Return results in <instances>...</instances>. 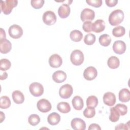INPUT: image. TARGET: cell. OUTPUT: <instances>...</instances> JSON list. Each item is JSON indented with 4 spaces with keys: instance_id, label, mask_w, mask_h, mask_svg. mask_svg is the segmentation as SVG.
<instances>
[{
    "instance_id": "1",
    "label": "cell",
    "mask_w": 130,
    "mask_h": 130,
    "mask_svg": "<svg viewBox=\"0 0 130 130\" xmlns=\"http://www.w3.org/2000/svg\"><path fill=\"white\" fill-rule=\"evenodd\" d=\"M124 17V13L121 10H115L111 13L109 16V22L112 26L118 25L122 22Z\"/></svg>"
},
{
    "instance_id": "2",
    "label": "cell",
    "mask_w": 130,
    "mask_h": 130,
    "mask_svg": "<svg viewBox=\"0 0 130 130\" xmlns=\"http://www.w3.org/2000/svg\"><path fill=\"white\" fill-rule=\"evenodd\" d=\"M18 4L17 0H6L1 1L0 9L2 12L5 15L10 14L12 9Z\"/></svg>"
},
{
    "instance_id": "3",
    "label": "cell",
    "mask_w": 130,
    "mask_h": 130,
    "mask_svg": "<svg viewBox=\"0 0 130 130\" xmlns=\"http://www.w3.org/2000/svg\"><path fill=\"white\" fill-rule=\"evenodd\" d=\"M70 60L75 66H80L84 61V57L83 52L80 50H74L71 54Z\"/></svg>"
},
{
    "instance_id": "4",
    "label": "cell",
    "mask_w": 130,
    "mask_h": 130,
    "mask_svg": "<svg viewBox=\"0 0 130 130\" xmlns=\"http://www.w3.org/2000/svg\"><path fill=\"white\" fill-rule=\"evenodd\" d=\"M29 90L30 93L34 96L38 97L44 93V87L43 85L38 82H33L29 85Z\"/></svg>"
},
{
    "instance_id": "5",
    "label": "cell",
    "mask_w": 130,
    "mask_h": 130,
    "mask_svg": "<svg viewBox=\"0 0 130 130\" xmlns=\"http://www.w3.org/2000/svg\"><path fill=\"white\" fill-rule=\"evenodd\" d=\"M8 32L11 38L17 39L22 37L23 31L20 26L17 24H13L9 28Z\"/></svg>"
},
{
    "instance_id": "6",
    "label": "cell",
    "mask_w": 130,
    "mask_h": 130,
    "mask_svg": "<svg viewBox=\"0 0 130 130\" xmlns=\"http://www.w3.org/2000/svg\"><path fill=\"white\" fill-rule=\"evenodd\" d=\"M42 19L46 25H52L55 23L56 21V16L53 11H47L44 13Z\"/></svg>"
},
{
    "instance_id": "7",
    "label": "cell",
    "mask_w": 130,
    "mask_h": 130,
    "mask_svg": "<svg viewBox=\"0 0 130 130\" xmlns=\"http://www.w3.org/2000/svg\"><path fill=\"white\" fill-rule=\"evenodd\" d=\"M73 89L72 86L69 84H66L60 87L59 90V96L62 99H68L72 94Z\"/></svg>"
},
{
    "instance_id": "8",
    "label": "cell",
    "mask_w": 130,
    "mask_h": 130,
    "mask_svg": "<svg viewBox=\"0 0 130 130\" xmlns=\"http://www.w3.org/2000/svg\"><path fill=\"white\" fill-rule=\"evenodd\" d=\"M37 106L38 109L43 113H46L50 111L52 108L50 102L45 99L40 100L37 103Z\"/></svg>"
},
{
    "instance_id": "9",
    "label": "cell",
    "mask_w": 130,
    "mask_h": 130,
    "mask_svg": "<svg viewBox=\"0 0 130 130\" xmlns=\"http://www.w3.org/2000/svg\"><path fill=\"white\" fill-rule=\"evenodd\" d=\"M95 17L94 12L88 8H85L83 9L80 14V18L83 22L85 21H91L94 19Z\"/></svg>"
},
{
    "instance_id": "10",
    "label": "cell",
    "mask_w": 130,
    "mask_h": 130,
    "mask_svg": "<svg viewBox=\"0 0 130 130\" xmlns=\"http://www.w3.org/2000/svg\"><path fill=\"white\" fill-rule=\"evenodd\" d=\"M98 75V72L96 69L90 66L87 67L83 72V77L84 78L88 80L91 81L94 79Z\"/></svg>"
},
{
    "instance_id": "11",
    "label": "cell",
    "mask_w": 130,
    "mask_h": 130,
    "mask_svg": "<svg viewBox=\"0 0 130 130\" xmlns=\"http://www.w3.org/2000/svg\"><path fill=\"white\" fill-rule=\"evenodd\" d=\"M113 51L118 54H122L126 49L125 43L121 40H117L114 42L112 46Z\"/></svg>"
},
{
    "instance_id": "12",
    "label": "cell",
    "mask_w": 130,
    "mask_h": 130,
    "mask_svg": "<svg viewBox=\"0 0 130 130\" xmlns=\"http://www.w3.org/2000/svg\"><path fill=\"white\" fill-rule=\"evenodd\" d=\"M49 63L51 67L57 68L62 63V59L60 55L57 54H53L50 56L49 59Z\"/></svg>"
},
{
    "instance_id": "13",
    "label": "cell",
    "mask_w": 130,
    "mask_h": 130,
    "mask_svg": "<svg viewBox=\"0 0 130 130\" xmlns=\"http://www.w3.org/2000/svg\"><path fill=\"white\" fill-rule=\"evenodd\" d=\"M71 127L75 130H84L86 128V123L85 121L79 118L73 119L71 122Z\"/></svg>"
},
{
    "instance_id": "14",
    "label": "cell",
    "mask_w": 130,
    "mask_h": 130,
    "mask_svg": "<svg viewBox=\"0 0 130 130\" xmlns=\"http://www.w3.org/2000/svg\"><path fill=\"white\" fill-rule=\"evenodd\" d=\"M103 100L104 103L108 106H112L116 103L115 95L111 92H106L103 95Z\"/></svg>"
},
{
    "instance_id": "15",
    "label": "cell",
    "mask_w": 130,
    "mask_h": 130,
    "mask_svg": "<svg viewBox=\"0 0 130 130\" xmlns=\"http://www.w3.org/2000/svg\"><path fill=\"white\" fill-rule=\"evenodd\" d=\"M71 9L68 4H63L58 9V14L61 18H67L70 14Z\"/></svg>"
},
{
    "instance_id": "16",
    "label": "cell",
    "mask_w": 130,
    "mask_h": 130,
    "mask_svg": "<svg viewBox=\"0 0 130 130\" xmlns=\"http://www.w3.org/2000/svg\"><path fill=\"white\" fill-rule=\"evenodd\" d=\"M12 49V44L7 39H4L0 40V51L3 54H6L9 52Z\"/></svg>"
},
{
    "instance_id": "17",
    "label": "cell",
    "mask_w": 130,
    "mask_h": 130,
    "mask_svg": "<svg viewBox=\"0 0 130 130\" xmlns=\"http://www.w3.org/2000/svg\"><path fill=\"white\" fill-rule=\"evenodd\" d=\"M67 79L66 73L60 70L55 71L52 75L53 80L58 83H60L64 82Z\"/></svg>"
},
{
    "instance_id": "18",
    "label": "cell",
    "mask_w": 130,
    "mask_h": 130,
    "mask_svg": "<svg viewBox=\"0 0 130 130\" xmlns=\"http://www.w3.org/2000/svg\"><path fill=\"white\" fill-rule=\"evenodd\" d=\"M105 28V22L102 19H98L92 24V31L100 33Z\"/></svg>"
},
{
    "instance_id": "19",
    "label": "cell",
    "mask_w": 130,
    "mask_h": 130,
    "mask_svg": "<svg viewBox=\"0 0 130 130\" xmlns=\"http://www.w3.org/2000/svg\"><path fill=\"white\" fill-rule=\"evenodd\" d=\"M72 105L73 108L78 111L82 109L84 106V102L83 99L78 95L75 96L72 101Z\"/></svg>"
},
{
    "instance_id": "20",
    "label": "cell",
    "mask_w": 130,
    "mask_h": 130,
    "mask_svg": "<svg viewBox=\"0 0 130 130\" xmlns=\"http://www.w3.org/2000/svg\"><path fill=\"white\" fill-rule=\"evenodd\" d=\"M119 100L123 103L127 102L130 100V91L127 88H123L119 92Z\"/></svg>"
},
{
    "instance_id": "21",
    "label": "cell",
    "mask_w": 130,
    "mask_h": 130,
    "mask_svg": "<svg viewBox=\"0 0 130 130\" xmlns=\"http://www.w3.org/2000/svg\"><path fill=\"white\" fill-rule=\"evenodd\" d=\"M60 120V116L56 112L50 113L47 117L48 122L51 125H55L59 123Z\"/></svg>"
},
{
    "instance_id": "22",
    "label": "cell",
    "mask_w": 130,
    "mask_h": 130,
    "mask_svg": "<svg viewBox=\"0 0 130 130\" xmlns=\"http://www.w3.org/2000/svg\"><path fill=\"white\" fill-rule=\"evenodd\" d=\"M13 101L17 104H20L24 101V96L22 92L20 90H15L13 92L12 94Z\"/></svg>"
},
{
    "instance_id": "23",
    "label": "cell",
    "mask_w": 130,
    "mask_h": 130,
    "mask_svg": "<svg viewBox=\"0 0 130 130\" xmlns=\"http://www.w3.org/2000/svg\"><path fill=\"white\" fill-rule=\"evenodd\" d=\"M107 64L110 69H115L119 66V59L115 56H112L108 58L107 61Z\"/></svg>"
},
{
    "instance_id": "24",
    "label": "cell",
    "mask_w": 130,
    "mask_h": 130,
    "mask_svg": "<svg viewBox=\"0 0 130 130\" xmlns=\"http://www.w3.org/2000/svg\"><path fill=\"white\" fill-rule=\"evenodd\" d=\"M70 37L73 41L78 42L82 40L83 38V34L80 30L75 29L70 32Z\"/></svg>"
},
{
    "instance_id": "25",
    "label": "cell",
    "mask_w": 130,
    "mask_h": 130,
    "mask_svg": "<svg viewBox=\"0 0 130 130\" xmlns=\"http://www.w3.org/2000/svg\"><path fill=\"white\" fill-rule=\"evenodd\" d=\"M57 110L61 113H68L71 111V107L67 102H61L59 103L57 105Z\"/></svg>"
},
{
    "instance_id": "26",
    "label": "cell",
    "mask_w": 130,
    "mask_h": 130,
    "mask_svg": "<svg viewBox=\"0 0 130 130\" xmlns=\"http://www.w3.org/2000/svg\"><path fill=\"white\" fill-rule=\"evenodd\" d=\"M99 41L102 46L107 47L111 42V38L108 34H103L99 37Z\"/></svg>"
},
{
    "instance_id": "27",
    "label": "cell",
    "mask_w": 130,
    "mask_h": 130,
    "mask_svg": "<svg viewBox=\"0 0 130 130\" xmlns=\"http://www.w3.org/2000/svg\"><path fill=\"white\" fill-rule=\"evenodd\" d=\"M125 29L123 26L118 25L114 27L112 30V35L115 37H121L124 35Z\"/></svg>"
},
{
    "instance_id": "28",
    "label": "cell",
    "mask_w": 130,
    "mask_h": 130,
    "mask_svg": "<svg viewBox=\"0 0 130 130\" xmlns=\"http://www.w3.org/2000/svg\"><path fill=\"white\" fill-rule=\"evenodd\" d=\"M11 101L7 96H2L0 99V108L1 109H6L10 107L11 106Z\"/></svg>"
},
{
    "instance_id": "29",
    "label": "cell",
    "mask_w": 130,
    "mask_h": 130,
    "mask_svg": "<svg viewBox=\"0 0 130 130\" xmlns=\"http://www.w3.org/2000/svg\"><path fill=\"white\" fill-rule=\"evenodd\" d=\"M98 104V99L94 95L88 96L86 100V105L89 107L95 108Z\"/></svg>"
},
{
    "instance_id": "30",
    "label": "cell",
    "mask_w": 130,
    "mask_h": 130,
    "mask_svg": "<svg viewBox=\"0 0 130 130\" xmlns=\"http://www.w3.org/2000/svg\"><path fill=\"white\" fill-rule=\"evenodd\" d=\"M119 117L120 115L115 108H111L110 109V115L109 116L110 120L113 122H115L119 120Z\"/></svg>"
},
{
    "instance_id": "31",
    "label": "cell",
    "mask_w": 130,
    "mask_h": 130,
    "mask_svg": "<svg viewBox=\"0 0 130 130\" xmlns=\"http://www.w3.org/2000/svg\"><path fill=\"white\" fill-rule=\"evenodd\" d=\"M11 66L10 61L7 58H3L0 60V69L1 71H7L9 70Z\"/></svg>"
},
{
    "instance_id": "32",
    "label": "cell",
    "mask_w": 130,
    "mask_h": 130,
    "mask_svg": "<svg viewBox=\"0 0 130 130\" xmlns=\"http://www.w3.org/2000/svg\"><path fill=\"white\" fill-rule=\"evenodd\" d=\"M95 39V36L91 33H89L84 37V42L87 45H91L94 43Z\"/></svg>"
},
{
    "instance_id": "33",
    "label": "cell",
    "mask_w": 130,
    "mask_h": 130,
    "mask_svg": "<svg viewBox=\"0 0 130 130\" xmlns=\"http://www.w3.org/2000/svg\"><path fill=\"white\" fill-rule=\"evenodd\" d=\"M28 123L32 126L38 125L40 122V118L37 114H31L28 118Z\"/></svg>"
},
{
    "instance_id": "34",
    "label": "cell",
    "mask_w": 130,
    "mask_h": 130,
    "mask_svg": "<svg viewBox=\"0 0 130 130\" xmlns=\"http://www.w3.org/2000/svg\"><path fill=\"white\" fill-rule=\"evenodd\" d=\"M114 108L121 116H124L127 113V107L124 104H118L114 107Z\"/></svg>"
},
{
    "instance_id": "35",
    "label": "cell",
    "mask_w": 130,
    "mask_h": 130,
    "mask_svg": "<svg viewBox=\"0 0 130 130\" xmlns=\"http://www.w3.org/2000/svg\"><path fill=\"white\" fill-rule=\"evenodd\" d=\"M95 110L94 108L87 107L83 111V115L87 118H91L94 116Z\"/></svg>"
},
{
    "instance_id": "36",
    "label": "cell",
    "mask_w": 130,
    "mask_h": 130,
    "mask_svg": "<svg viewBox=\"0 0 130 130\" xmlns=\"http://www.w3.org/2000/svg\"><path fill=\"white\" fill-rule=\"evenodd\" d=\"M31 6L36 9L41 8L44 4V0H31L30 2Z\"/></svg>"
},
{
    "instance_id": "37",
    "label": "cell",
    "mask_w": 130,
    "mask_h": 130,
    "mask_svg": "<svg viewBox=\"0 0 130 130\" xmlns=\"http://www.w3.org/2000/svg\"><path fill=\"white\" fill-rule=\"evenodd\" d=\"M86 2L88 5L95 8H99L102 5L103 2L102 0H87Z\"/></svg>"
},
{
    "instance_id": "38",
    "label": "cell",
    "mask_w": 130,
    "mask_h": 130,
    "mask_svg": "<svg viewBox=\"0 0 130 130\" xmlns=\"http://www.w3.org/2000/svg\"><path fill=\"white\" fill-rule=\"evenodd\" d=\"M92 24L91 21H85L83 23L82 25V28L83 30L86 32H90L92 31Z\"/></svg>"
},
{
    "instance_id": "39",
    "label": "cell",
    "mask_w": 130,
    "mask_h": 130,
    "mask_svg": "<svg viewBox=\"0 0 130 130\" xmlns=\"http://www.w3.org/2000/svg\"><path fill=\"white\" fill-rule=\"evenodd\" d=\"M129 121H128L126 123L124 124L122 123H121L120 124H119L118 125H117L115 129H129Z\"/></svg>"
},
{
    "instance_id": "40",
    "label": "cell",
    "mask_w": 130,
    "mask_h": 130,
    "mask_svg": "<svg viewBox=\"0 0 130 130\" xmlns=\"http://www.w3.org/2000/svg\"><path fill=\"white\" fill-rule=\"evenodd\" d=\"M105 3L107 6L109 7H113L117 5L118 3V1L117 0H106Z\"/></svg>"
},
{
    "instance_id": "41",
    "label": "cell",
    "mask_w": 130,
    "mask_h": 130,
    "mask_svg": "<svg viewBox=\"0 0 130 130\" xmlns=\"http://www.w3.org/2000/svg\"><path fill=\"white\" fill-rule=\"evenodd\" d=\"M88 129V130H93V129L101 130V128L99 124L96 123H92L89 126Z\"/></svg>"
},
{
    "instance_id": "42",
    "label": "cell",
    "mask_w": 130,
    "mask_h": 130,
    "mask_svg": "<svg viewBox=\"0 0 130 130\" xmlns=\"http://www.w3.org/2000/svg\"><path fill=\"white\" fill-rule=\"evenodd\" d=\"M6 32L2 28H1V35H0V39L2 40L4 39H6Z\"/></svg>"
},
{
    "instance_id": "43",
    "label": "cell",
    "mask_w": 130,
    "mask_h": 130,
    "mask_svg": "<svg viewBox=\"0 0 130 130\" xmlns=\"http://www.w3.org/2000/svg\"><path fill=\"white\" fill-rule=\"evenodd\" d=\"M7 76H8V74L6 72H4V73H2L1 75V77H0V79L1 80H5L6 79H7Z\"/></svg>"
},
{
    "instance_id": "44",
    "label": "cell",
    "mask_w": 130,
    "mask_h": 130,
    "mask_svg": "<svg viewBox=\"0 0 130 130\" xmlns=\"http://www.w3.org/2000/svg\"><path fill=\"white\" fill-rule=\"evenodd\" d=\"M1 121L0 122L2 123L3 122V121L5 119V114L3 113V112L1 111Z\"/></svg>"
}]
</instances>
